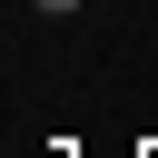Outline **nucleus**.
<instances>
[{"instance_id":"f257e3e1","label":"nucleus","mask_w":158,"mask_h":158,"mask_svg":"<svg viewBox=\"0 0 158 158\" xmlns=\"http://www.w3.org/2000/svg\"><path fill=\"white\" fill-rule=\"evenodd\" d=\"M30 10H49V20H59V10H79V0H30Z\"/></svg>"},{"instance_id":"f03ea898","label":"nucleus","mask_w":158,"mask_h":158,"mask_svg":"<svg viewBox=\"0 0 158 158\" xmlns=\"http://www.w3.org/2000/svg\"><path fill=\"white\" fill-rule=\"evenodd\" d=\"M138 158H158V148H138Z\"/></svg>"}]
</instances>
